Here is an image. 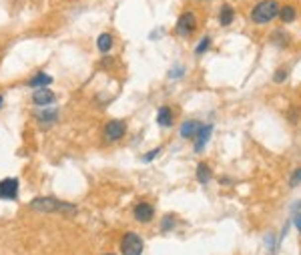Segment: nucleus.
I'll use <instances>...</instances> for the list:
<instances>
[{
  "mask_svg": "<svg viewBox=\"0 0 301 255\" xmlns=\"http://www.w3.org/2000/svg\"><path fill=\"white\" fill-rule=\"evenodd\" d=\"M28 207L39 213H70V215L77 213V205H72L68 201H60L56 197H36L30 201Z\"/></svg>",
  "mask_w": 301,
  "mask_h": 255,
  "instance_id": "obj_1",
  "label": "nucleus"
},
{
  "mask_svg": "<svg viewBox=\"0 0 301 255\" xmlns=\"http://www.w3.org/2000/svg\"><path fill=\"white\" fill-rule=\"evenodd\" d=\"M275 16H279V4L277 0H261L259 4L253 6L251 10V20L255 24H267Z\"/></svg>",
  "mask_w": 301,
  "mask_h": 255,
  "instance_id": "obj_2",
  "label": "nucleus"
},
{
  "mask_svg": "<svg viewBox=\"0 0 301 255\" xmlns=\"http://www.w3.org/2000/svg\"><path fill=\"white\" fill-rule=\"evenodd\" d=\"M145 249V241L139 233L135 231H129L123 235V241H121V251L123 255H141Z\"/></svg>",
  "mask_w": 301,
  "mask_h": 255,
  "instance_id": "obj_3",
  "label": "nucleus"
},
{
  "mask_svg": "<svg viewBox=\"0 0 301 255\" xmlns=\"http://www.w3.org/2000/svg\"><path fill=\"white\" fill-rule=\"evenodd\" d=\"M197 28V18L193 12H183L177 20V34L179 36H189Z\"/></svg>",
  "mask_w": 301,
  "mask_h": 255,
  "instance_id": "obj_4",
  "label": "nucleus"
},
{
  "mask_svg": "<svg viewBox=\"0 0 301 255\" xmlns=\"http://www.w3.org/2000/svg\"><path fill=\"white\" fill-rule=\"evenodd\" d=\"M127 133V127L123 121H108L106 127H104V141L108 143H115L119 139H123Z\"/></svg>",
  "mask_w": 301,
  "mask_h": 255,
  "instance_id": "obj_5",
  "label": "nucleus"
},
{
  "mask_svg": "<svg viewBox=\"0 0 301 255\" xmlns=\"http://www.w3.org/2000/svg\"><path fill=\"white\" fill-rule=\"evenodd\" d=\"M18 195V179L8 177L0 181V199H16Z\"/></svg>",
  "mask_w": 301,
  "mask_h": 255,
  "instance_id": "obj_6",
  "label": "nucleus"
},
{
  "mask_svg": "<svg viewBox=\"0 0 301 255\" xmlns=\"http://www.w3.org/2000/svg\"><path fill=\"white\" fill-rule=\"evenodd\" d=\"M133 215H135V219H137V221H141V223H149V221L155 217V207L150 205V203H139V205L135 207Z\"/></svg>",
  "mask_w": 301,
  "mask_h": 255,
  "instance_id": "obj_7",
  "label": "nucleus"
},
{
  "mask_svg": "<svg viewBox=\"0 0 301 255\" xmlns=\"http://www.w3.org/2000/svg\"><path fill=\"white\" fill-rule=\"evenodd\" d=\"M54 101H56V95H54L52 91H49V89H39V91L32 95V102L39 104V106H49V104H52Z\"/></svg>",
  "mask_w": 301,
  "mask_h": 255,
  "instance_id": "obj_8",
  "label": "nucleus"
},
{
  "mask_svg": "<svg viewBox=\"0 0 301 255\" xmlns=\"http://www.w3.org/2000/svg\"><path fill=\"white\" fill-rule=\"evenodd\" d=\"M211 133H213V125H201V129H199V133L195 137V151L197 153H201L205 149V145H207Z\"/></svg>",
  "mask_w": 301,
  "mask_h": 255,
  "instance_id": "obj_9",
  "label": "nucleus"
},
{
  "mask_svg": "<svg viewBox=\"0 0 301 255\" xmlns=\"http://www.w3.org/2000/svg\"><path fill=\"white\" fill-rule=\"evenodd\" d=\"M199 129H201V123L199 121H185L183 125H181V137L183 139H195L197 137V133H199Z\"/></svg>",
  "mask_w": 301,
  "mask_h": 255,
  "instance_id": "obj_10",
  "label": "nucleus"
},
{
  "mask_svg": "<svg viewBox=\"0 0 301 255\" xmlns=\"http://www.w3.org/2000/svg\"><path fill=\"white\" fill-rule=\"evenodd\" d=\"M56 117H58L56 108H41V111H36V119H39L45 127H47V125H52V123L56 121Z\"/></svg>",
  "mask_w": 301,
  "mask_h": 255,
  "instance_id": "obj_11",
  "label": "nucleus"
},
{
  "mask_svg": "<svg viewBox=\"0 0 301 255\" xmlns=\"http://www.w3.org/2000/svg\"><path fill=\"white\" fill-rule=\"evenodd\" d=\"M233 18H235V10H233L229 4H223V6H221V12H219V22H221V26H229V24L233 22Z\"/></svg>",
  "mask_w": 301,
  "mask_h": 255,
  "instance_id": "obj_12",
  "label": "nucleus"
},
{
  "mask_svg": "<svg viewBox=\"0 0 301 255\" xmlns=\"http://www.w3.org/2000/svg\"><path fill=\"white\" fill-rule=\"evenodd\" d=\"M157 123H159L161 127H171V125H173V113H171L169 106H161V108H159Z\"/></svg>",
  "mask_w": 301,
  "mask_h": 255,
  "instance_id": "obj_13",
  "label": "nucleus"
},
{
  "mask_svg": "<svg viewBox=\"0 0 301 255\" xmlns=\"http://www.w3.org/2000/svg\"><path fill=\"white\" fill-rule=\"evenodd\" d=\"M50 83H52V77L47 75V72H39V75H34V77L28 81L30 87H49Z\"/></svg>",
  "mask_w": 301,
  "mask_h": 255,
  "instance_id": "obj_14",
  "label": "nucleus"
},
{
  "mask_svg": "<svg viewBox=\"0 0 301 255\" xmlns=\"http://www.w3.org/2000/svg\"><path fill=\"white\" fill-rule=\"evenodd\" d=\"M197 181H199V183H203V185L211 181V169H209L207 163H199L197 165Z\"/></svg>",
  "mask_w": 301,
  "mask_h": 255,
  "instance_id": "obj_15",
  "label": "nucleus"
},
{
  "mask_svg": "<svg viewBox=\"0 0 301 255\" xmlns=\"http://www.w3.org/2000/svg\"><path fill=\"white\" fill-rule=\"evenodd\" d=\"M97 47H99V51L100 52H108L110 49H112V36L110 34H100L99 36V41H97Z\"/></svg>",
  "mask_w": 301,
  "mask_h": 255,
  "instance_id": "obj_16",
  "label": "nucleus"
},
{
  "mask_svg": "<svg viewBox=\"0 0 301 255\" xmlns=\"http://www.w3.org/2000/svg\"><path fill=\"white\" fill-rule=\"evenodd\" d=\"M295 16H297V10H295V6H283V8H279V18L283 20V22H293L295 20Z\"/></svg>",
  "mask_w": 301,
  "mask_h": 255,
  "instance_id": "obj_17",
  "label": "nucleus"
},
{
  "mask_svg": "<svg viewBox=\"0 0 301 255\" xmlns=\"http://www.w3.org/2000/svg\"><path fill=\"white\" fill-rule=\"evenodd\" d=\"M175 225H177V217H175L173 213H169V215L163 217V221H161V231L167 233V231H171Z\"/></svg>",
  "mask_w": 301,
  "mask_h": 255,
  "instance_id": "obj_18",
  "label": "nucleus"
},
{
  "mask_svg": "<svg viewBox=\"0 0 301 255\" xmlns=\"http://www.w3.org/2000/svg\"><path fill=\"white\" fill-rule=\"evenodd\" d=\"M209 47H211V39H209V36H205V39L199 43V47L195 49V52H197V54H203V52L209 51Z\"/></svg>",
  "mask_w": 301,
  "mask_h": 255,
  "instance_id": "obj_19",
  "label": "nucleus"
},
{
  "mask_svg": "<svg viewBox=\"0 0 301 255\" xmlns=\"http://www.w3.org/2000/svg\"><path fill=\"white\" fill-rule=\"evenodd\" d=\"M299 183H301V167H299V169H295V171H293V175L289 177V185H291V187H297Z\"/></svg>",
  "mask_w": 301,
  "mask_h": 255,
  "instance_id": "obj_20",
  "label": "nucleus"
},
{
  "mask_svg": "<svg viewBox=\"0 0 301 255\" xmlns=\"http://www.w3.org/2000/svg\"><path fill=\"white\" fill-rule=\"evenodd\" d=\"M157 155H161V149H153V151H149V153H145L143 155V163H150Z\"/></svg>",
  "mask_w": 301,
  "mask_h": 255,
  "instance_id": "obj_21",
  "label": "nucleus"
},
{
  "mask_svg": "<svg viewBox=\"0 0 301 255\" xmlns=\"http://www.w3.org/2000/svg\"><path fill=\"white\" fill-rule=\"evenodd\" d=\"M273 79H275V83H283V81L287 79V70H285V68H279V70H275Z\"/></svg>",
  "mask_w": 301,
  "mask_h": 255,
  "instance_id": "obj_22",
  "label": "nucleus"
},
{
  "mask_svg": "<svg viewBox=\"0 0 301 255\" xmlns=\"http://www.w3.org/2000/svg\"><path fill=\"white\" fill-rule=\"evenodd\" d=\"M265 243H267L269 253L273 255V253H275V235H267V237H265Z\"/></svg>",
  "mask_w": 301,
  "mask_h": 255,
  "instance_id": "obj_23",
  "label": "nucleus"
},
{
  "mask_svg": "<svg viewBox=\"0 0 301 255\" xmlns=\"http://www.w3.org/2000/svg\"><path fill=\"white\" fill-rule=\"evenodd\" d=\"M293 223H295V227L299 229V235H301V213H295V215H293Z\"/></svg>",
  "mask_w": 301,
  "mask_h": 255,
  "instance_id": "obj_24",
  "label": "nucleus"
},
{
  "mask_svg": "<svg viewBox=\"0 0 301 255\" xmlns=\"http://www.w3.org/2000/svg\"><path fill=\"white\" fill-rule=\"evenodd\" d=\"M183 72H185V70H183V66H179V68H173V70H171V75H169V77H171V79H175V75H177V77H181Z\"/></svg>",
  "mask_w": 301,
  "mask_h": 255,
  "instance_id": "obj_25",
  "label": "nucleus"
},
{
  "mask_svg": "<svg viewBox=\"0 0 301 255\" xmlns=\"http://www.w3.org/2000/svg\"><path fill=\"white\" fill-rule=\"evenodd\" d=\"M2 102H4V97H2V95H0V106H2Z\"/></svg>",
  "mask_w": 301,
  "mask_h": 255,
  "instance_id": "obj_26",
  "label": "nucleus"
},
{
  "mask_svg": "<svg viewBox=\"0 0 301 255\" xmlns=\"http://www.w3.org/2000/svg\"><path fill=\"white\" fill-rule=\"evenodd\" d=\"M104 255H115V253H104Z\"/></svg>",
  "mask_w": 301,
  "mask_h": 255,
  "instance_id": "obj_27",
  "label": "nucleus"
}]
</instances>
